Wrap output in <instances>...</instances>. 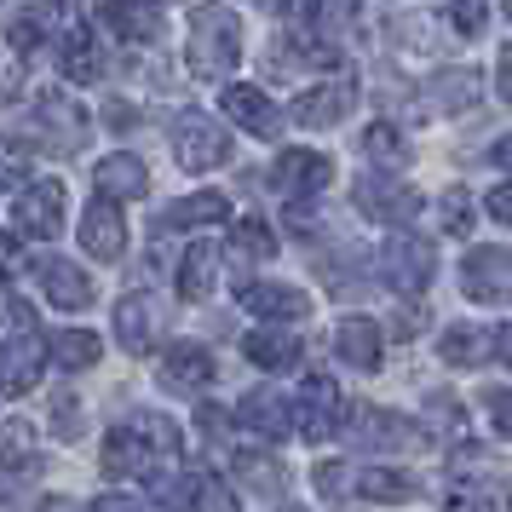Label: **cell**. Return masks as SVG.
Masks as SVG:
<instances>
[{
    "label": "cell",
    "mask_w": 512,
    "mask_h": 512,
    "mask_svg": "<svg viewBox=\"0 0 512 512\" xmlns=\"http://www.w3.org/2000/svg\"><path fill=\"white\" fill-rule=\"evenodd\" d=\"M185 52H190V70L202 81H231V70L242 64V18L231 6H196L190 12V35H185Z\"/></svg>",
    "instance_id": "cell-1"
},
{
    "label": "cell",
    "mask_w": 512,
    "mask_h": 512,
    "mask_svg": "<svg viewBox=\"0 0 512 512\" xmlns=\"http://www.w3.org/2000/svg\"><path fill=\"white\" fill-rule=\"evenodd\" d=\"M47 334L35 328L24 294H6V397H24L47 369Z\"/></svg>",
    "instance_id": "cell-2"
},
{
    "label": "cell",
    "mask_w": 512,
    "mask_h": 512,
    "mask_svg": "<svg viewBox=\"0 0 512 512\" xmlns=\"http://www.w3.org/2000/svg\"><path fill=\"white\" fill-rule=\"evenodd\" d=\"M173 162L185 173H208V167L231 162V133L213 116H202V110H185L173 121Z\"/></svg>",
    "instance_id": "cell-3"
},
{
    "label": "cell",
    "mask_w": 512,
    "mask_h": 512,
    "mask_svg": "<svg viewBox=\"0 0 512 512\" xmlns=\"http://www.w3.org/2000/svg\"><path fill=\"white\" fill-rule=\"evenodd\" d=\"M58 231H64V185L58 179H35L12 196V236L52 242Z\"/></svg>",
    "instance_id": "cell-4"
},
{
    "label": "cell",
    "mask_w": 512,
    "mask_h": 512,
    "mask_svg": "<svg viewBox=\"0 0 512 512\" xmlns=\"http://www.w3.org/2000/svg\"><path fill=\"white\" fill-rule=\"evenodd\" d=\"M461 294L478 305H512V248H472L461 259Z\"/></svg>",
    "instance_id": "cell-5"
},
{
    "label": "cell",
    "mask_w": 512,
    "mask_h": 512,
    "mask_svg": "<svg viewBox=\"0 0 512 512\" xmlns=\"http://www.w3.org/2000/svg\"><path fill=\"white\" fill-rule=\"evenodd\" d=\"M294 426H300V438H311V443L340 438V432H346V397H340V386H334L328 374H311V380L300 386Z\"/></svg>",
    "instance_id": "cell-6"
},
{
    "label": "cell",
    "mask_w": 512,
    "mask_h": 512,
    "mask_svg": "<svg viewBox=\"0 0 512 512\" xmlns=\"http://www.w3.org/2000/svg\"><path fill=\"white\" fill-rule=\"evenodd\" d=\"M432 271H438V254H432V242H420V236H392L386 248H380V277H386V288H397V294H420L426 282H432Z\"/></svg>",
    "instance_id": "cell-7"
},
{
    "label": "cell",
    "mask_w": 512,
    "mask_h": 512,
    "mask_svg": "<svg viewBox=\"0 0 512 512\" xmlns=\"http://www.w3.org/2000/svg\"><path fill=\"white\" fill-rule=\"evenodd\" d=\"M351 202H357V213H369L374 225H409L420 213V196L403 179H386V173H363L357 179V190H351Z\"/></svg>",
    "instance_id": "cell-8"
},
{
    "label": "cell",
    "mask_w": 512,
    "mask_h": 512,
    "mask_svg": "<svg viewBox=\"0 0 512 512\" xmlns=\"http://www.w3.org/2000/svg\"><path fill=\"white\" fill-rule=\"evenodd\" d=\"M328 179H334V162L323 150H282L271 162V190L288 196V202H305V196H323Z\"/></svg>",
    "instance_id": "cell-9"
},
{
    "label": "cell",
    "mask_w": 512,
    "mask_h": 512,
    "mask_svg": "<svg viewBox=\"0 0 512 512\" xmlns=\"http://www.w3.org/2000/svg\"><path fill=\"white\" fill-rule=\"evenodd\" d=\"M351 104H357V75L340 70L334 81L305 87V93L294 98V121H300V127H334V121L351 116Z\"/></svg>",
    "instance_id": "cell-10"
},
{
    "label": "cell",
    "mask_w": 512,
    "mask_h": 512,
    "mask_svg": "<svg viewBox=\"0 0 512 512\" xmlns=\"http://www.w3.org/2000/svg\"><path fill=\"white\" fill-rule=\"evenodd\" d=\"M351 438H357V449H420L426 432L409 415H397V409H363Z\"/></svg>",
    "instance_id": "cell-11"
},
{
    "label": "cell",
    "mask_w": 512,
    "mask_h": 512,
    "mask_svg": "<svg viewBox=\"0 0 512 512\" xmlns=\"http://www.w3.org/2000/svg\"><path fill=\"white\" fill-rule=\"evenodd\" d=\"M219 104H225V116L242 127V133H254V139H277V104L259 93V87H248V81H231V87H219Z\"/></svg>",
    "instance_id": "cell-12"
},
{
    "label": "cell",
    "mask_w": 512,
    "mask_h": 512,
    "mask_svg": "<svg viewBox=\"0 0 512 512\" xmlns=\"http://www.w3.org/2000/svg\"><path fill=\"white\" fill-rule=\"evenodd\" d=\"M81 248L93 259H121L127 254V225H121V208L110 202V196H98V202H87V213H81Z\"/></svg>",
    "instance_id": "cell-13"
},
{
    "label": "cell",
    "mask_w": 512,
    "mask_h": 512,
    "mask_svg": "<svg viewBox=\"0 0 512 512\" xmlns=\"http://www.w3.org/2000/svg\"><path fill=\"white\" fill-rule=\"evenodd\" d=\"M236 420H242L254 438H271V443H282L288 432H300V426H294V409L277 397V386H259V392H248L242 403H236Z\"/></svg>",
    "instance_id": "cell-14"
},
{
    "label": "cell",
    "mask_w": 512,
    "mask_h": 512,
    "mask_svg": "<svg viewBox=\"0 0 512 512\" xmlns=\"http://www.w3.org/2000/svg\"><path fill=\"white\" fill-rule=\"evenodd\" d=\"M35 282L47 288V300L58 305V311H81V305H93V277L81 271V265H70V259L47 254L41 265H35Z\"/></svg>",
    "instance_id": "cell-15"
},
{
    "label": "cell",
    "mask_w": 512,
    "mask_h": 512,
    "mask_svg": "<svg viewBox=\"0 0 512 512\" xmlns=\"http://www.w3.org/2000/svg\"><path fill=\"white\" fill-rule=\"evenodd\" d=\"M150 495H156L167 512H196L202 507V495H208V472H190V466L167 461V466L150 472Z\"/></svg>",
    "instance_id": "cell-16"
},
{
    "label": "cell",
    "mask_w": 512,
    "mask_h": 512,
    "mask_svg": "<svg viewBox=\"0 0 512 512\" xmlns=\"http://www.w3.org/2000/svg\"><path fill=\"white\" fill-rule=\"evenodd\" d=\"M334 351H340V363L374 374L380 357H386V334H380V323H369V317H346V323L334 328Z\"/></svg>",
    "instance_id": "cell-17"
},
{
    "label": "cell",
    "mask_w": 512,
    "mask_h": 512,
    "mask_svg": "<svg viewBox=\"0 0 512 512\" xmlns=\"http://www.w3.org/2000/svg\"><path fill=\"white\" fill-rule=\"evenodd\" d=\"M242 305L254 317H265V323H300L305 311H311V300H305L294 282H248L242 288Z\"/></svg>",
    "instance_id": "cell-18"
},
{
    "label": "cell",
    "mask_w": 512,
    "mask_h": 512,
    "mask_svg": "<svg viewBox=\"0 0 512 512\" xmlns=\"http://www.w3.org/2000/svg\"><path fill=\"white\" fill-rule=\"evenodd\" d=\"M98 461H104V472H110V478H139L156 455H150L144 432L127 420V426H110V438H104V449H98Z\"/></svg>",
    "instance_id": "cell-19"
},
{
    "label": "cell",
    "mask_w": 512,
    "mask_h": 512,
    "mask_svg": "<svg viewBox=\"0 0 512 512\" xmlns=\"http://www.w3.org/2000/svg\"><path fill=\"white\" fill-rule=\"evenodd\" d=\"M93 185H98V196H110V202H133V196L150 190V173H144L139 156L116 150V156H104V162L93 167Z\"/></svg>",
    "instance_id": "cell-20"
},
{
    "label": "cell",
    "mask_w": 512,
    "mask_h": 512,
    "mask_svg": "<svg viewBox=\"0 0 512 512\" xmlns=\"http://www.w3.org/2000/svg\"><path fill=\"white\" fill-rule=\"evenodd\" d=\"M478 70H443L426 81V110L432 116H461V110H472L478 104Z\"/></svg>",
    "instance_id": "cell-21"
},
{
    "label": "cell",
    "mask_w": 512,
    "mask_h": 512,
    "mask_svg": "<svg viewBox=\"0 0 512 512\" xmlns=\"http://www.w3.org/2000/svg\"><path fill=\"white\" fill-rule=\"evenodd\" d=\"M58 70L70 75V81H81V87H93L98 75H104V52H98L93 29H64L58 35Z\"/></svg>",
    "instance_id": "cell-22"
},
{
    "label": "cell",
    "mask_w": 512,
    "mask_h": 512,
    "mask_svg": "<svg viewBox=\"0 0 512 512\" xmlns=\"http://www.w3.org/2000/svg\"><path fill=\"white\" fill-rule=\"evenodd\" d=\"M104 24L116 29L121 41H162V12L150 0H104Z\"/></svg>",
    "instance_id": "cell-23"
},
{
    "label": "cell",
    "mask_w": 512,
    "mask_h": 512,
    "mask_svg": "<svg viewBox=\"0 0 512 512\" xmlns=\"http://www.w3.org/2000/svg\"><path fill=\"white\" fill-rule=\"evenodd\" d=\"M208 380H213V357L202 346H167V357H162L167 392H202Z\"/></svg>",
    "instance_id": "cell-24"
},
{
    "label": "cell",
    "mask_w": 512,
    "mask_h": 512,
    "mask_svg": "<svg viewBox=\"0 0 512 512\" xmlns=\"http://www.w3.org/2000/svg\"><path fill=\"white\" fill-rule=\"evenodd\" d=\"M242 351L254 357L259 369H271V374H282V369H294L300 363V334H288V328H254L248 340H242Z\"/></svg>",
    "instance_id": "cell-25"
},
{
    "label": "cell",
    "mask_w": 512,
    "mask_h": 512,
    "mask_svg": "<svg viewBox=\"0 0 512 512\" xmlns=\"http://www.w3.org/2000/svg\"><path fill=\"white\" fill-rule=\"evenodd\" d=\"M443 363H455V369H478L495 357V328H472V323H455L449 334L438 340Z\"/></svg>",
    "instance_id": "cell-26"
},
{
    "label": "cell",
    "mask_w": 512,
    "mask_h": 512,
    "mask_svg": "<svg viewBox=\"0 0 512 512\" xmlns=\"http://www.w3.org/2000/svg\"><path fill=\"white\" fill-rule=\"evenodd\" d=\"M213 282H219V248L213 242H190L179 259V294L185 300H208Z\"/></svg>",
    "instance_id": "cell-27"
},
{
    "label": "cell",
    "mask_w": 512,
    "mask_h": 512,
    "mask_svg": "<svg viewBox=\"0 0 512 512\" xmlns=\"http://www.w3.org/2000/svg\"><path fill=\"white\" fill-rule=\"evenodd\" d=\"M415 489V472H397V466H363L351 478V495H363V501H415Z\"/></svg>",
    "instance_id": "cell-28"
},
{
    "label": "cell",
    "mask_w": 512,
    "mask_h": 512,
    "mask_svg": "<svg viewBox=\"0 0 512 512\" xmlns=\"http://www.w3.org/2000/svg\"><path fill=\"white\" fill-rule=\"evenodd\" d=\"M231 219V196L225 190H196L185 202H173L167 208V225H179V231H196V225H225Z\"/></svg>",
    "instance_id": "cell-29"
},
{
    "label": "cell",
    "mask_w": 512,
    "mask_h": 512,
    "mask_svg": "<svg viewBox=\"0 0 512 512\" xmlns=\"http://www.w3.org/2000/svg\"><path fill=\"white\" fill-rule=\"evenodd\" d=\"M116 340L127 351H150V340H156V305L144 300V294H127L116 305Z\"/></svg>",
    "instance_id": "cell-30"
},
{
    "label": "cell",
    "mask_w": 512,
    "mask_h": 512,
    "mask_svg": "<svg viewBox=\"0 0 512 512\" xmlns=\"http://www.w3.org/2000/svg\"><path fill=\"white\" fill-rule=\"evenodd\" d=\"M98 334L93 328H58V334H52V363H58V369L64 374H81V369H93L98 363Z\"/></svg>",
    "instance_id": "cell-31"
},
{
    "label": "cell",
    "mask_w": 512,
    "mask_h": 512,
    "mask_svg": "<svg viewBox=\"0 0 512 512\" xmlns=\"http://www.w3.org/2000/svg\"><path fill=\"white\" fill-rule=\"evenodd\" d=\"M277 254V231L265 219H242L231 231V265H259V259Z\"/></svg>",
    "instance_id": "cell-32"
},
{
    "label": "cell",
    "mask_w": 512,
    "mask_h": 512,
    "mask_svg": "<svg viewBox=\"0 0 512 512\" xmlns=\"http://www.w3.org/2000/svg\"><path fill=\"white\" fill-rule=\"evenodd\" d=\"M363 156L380 167H403L409 162V139L397 133L392 121H369V133H363Z\"/></svg>",
    "instance_id": "cell-33"
},
{
    "label": "cell",
    "mask_w": 512,
    "mask_h": 512,
    "mask_svg": "<svg viewBox=\"0 0 512 512\" xmlns=\"http://www.w3.org/2000/svg\"><path fill=\"white\" fill-rule=\"evenodd\" d=\"M443 512H507V495H501L495 484H484V478H472V484L449 489Z\"/></svg>",
    "instance_id": "cell-34"
},
{
    "label": "cell",
    "mask_w": 512,
    "mask_h": 512,
    "mask_svg": "<svg viewBox=\"0 0 512 512\" xmlns=\"http://www.w3.org/2000/svg\"><path fill=\"white\" fill-rule=\"evenodd\" d=\"M133 426L144 432V443H150V455H156V466L179 461V449H185V438H179V426H173L167 415H139Z\"/></svg>",
    "instance_id": "cell-35"
},
{
    "label": "cell",
    "mask_w": 512,
    "mask_h": 512,
    "mask_svg": "<svg viewBox=\"0 0 512 512\" xmlns=\"http://www.w3.org/2000/svg\"><path fill=\"white\" fill-rule=\"evenodd\" d=\"M472 219H478V213H472V196H466L461 185H449L438 196V225H443V236H466L472 231Z\"/></svg>",
    "instance_id": "cell-36"
},
{
    "label": "cell",
    "mask_w": 512,
    "mask_h": 512,
    "mask_svg": "<svg viewBox=\"0 0 512 512\" xmlns=\"http://www.w3.org/2000/svg\"><path fill=\"white\" fill-rule=\"evenodd\" d=\"M484 24H489V0H449V29H455L461 41L484 35Z\"/></svg>",
    "instance_id": "cell-37"
},
{
    "label": "cell",
    "mask_w": 512,
    "mask_h": 512,
    "mask_svg": "<svg viewBox=\"0 0 512 512\" xmlns=\"http://www.w3.org/2000/svg\"><path fill=\"white\" fill-rule=\"evenodd\" d=\"M236 466L248 472L254 489H282V461H271V455H236Z\"/></svg>",
    "instance_id": "cell-38"
},
{
    "label": "cell",
    "mask_w": 512,
    "mask_h": 512,
    "mask_svg": "<svg viewBox=\"0 0 512 512\" xmlns=\"http://www.w3.org/2000/svg\"><path fill=\"white\" fill-rule=\"evenodd\" d=\"M484 403H489V415H495V432L512 438V392H489Z\"/></svg>",
    "instance_id": "cell-39"
},
{
    "label": "cell",
    "mask_w": 512,
    "mask_h": 512,
    "mask_svg": "<svg viewBox=\"0 0 512 512\" xmlns=\"http://www.w3.org/2000/svg\"><path fill=\"white\" fill-rule=\"evenodd\" d=\"M489 213H495L501 225H512V185H495V190H489Z\"/></svg>",
    "instance_id": "cell-40"
},
{
    "label": "cell",
    "mask_w": 512,
    "mask_h": 512,
    "mask_svg": "<svg viewBox=\"0 0 512 512\" xmlns=\"http://www.w3.org/2000/svg\"><path fill=\"white\" fill-rule=\"evenodd\" d=\"M495 81H501L495 93H501V98H507V104H512V41H507V47H501V64H495Z\"/></svg>",
    "instance_id": "cell-41"
},
{
    "label": "cell",
    "mask_w": 512,
    "mask_h": 512,
    "mask_svg": "<svg viewBox=\"0 0 512 512\" xmlns=\"http://www.w3.org/2000/svg\"><path fill=\"white\" fill-rule=\"evenodd\" d=\"M225 409H219V403H208V409H202V432H208V438H225Z\"/></svg>",
    "instance_id": "cell-42"
},
{
    "label": "cell",
    "mask_w": 512,
    "mask_h": 512,
    "mask_svg": "<svg viewBox=\"0 0 512 512\" xmlns=\"http://www.w3.org/2000/svg\"><path fill=\"white\" fill-rule=\"evenodd\" d=\"M93 512H139V501H127V495H98Z\"/></svg>",
    "instance_id": "cell-43"
},
{
    "label": "cell",
    "mask_w": 512,
    "mask_h": 512,
    "mask_svg": "<svg viewBox=\"0 0 512 512\" xmlns=\"http://www.w3.org/2000/svg\"><path fill=\"white\" fill-rule=\"evenodd\" d=\"M495 357H501V363L512 369V323H501V328H495Z\"/></svg>",
    "instance_id": "cell-44"
},
{
    "label": "cell",
    "mask_w": 512,
    "mask_h": 512,
    "mask_svg": "<svg viewBox=\"0 0 512 512\" xmlns=\"http://www.w3.org/2000/svg\"><path fill=\"white\" fill-rule=\"evenodd\" d=\"M58 432L75 438V403H70V397H58Z\"/></svg>",
    "instance_id": "cell-45"
},
{
    "label": "cell",
    "mask_w": 512,
    "mask_h": 512,
    "mask_svg": "<svg viewBox=\"0 0 512 512\" xmlns=\"http://www.w3.org/2000/svg\"><path fill=\"white\" fill-rule=\"evenodd\" d=\"M489 156H495V167H507V173H512V133H507V139H495Z\"/></svg>",
    "instance_id": "cell-46"
},
{
    "label": "cell",
    "mask_w": 512,
    "mask_h": 512,
    "mask_svg": "<svg viewBox=\"0 0 512 512\" xmlns=\"http://www.w3.org/2000/svg\"><path fill=\"white\" fill-rule=\"evenodd\" d=\"M357 12V0H328V18H351Z\"/></svg>",
    "instance_id": "cell-47"
},
{
    "label": "cell",
    "mask_w": 512,
    "mask_h": 512,
    "mask_svg": "<svg viewBox=\"0 0 512 512\" xmlns=\"http://www.w3.org/2000/svg\"><path fill=\"white\" fill-rule=\"evenodd\" d=\"M507 512H512V489H507Z\"/></svg>",
    "instance_id": "cell-48"
},
{
    "label": "cell",
    "mask_w": 512,
    "mask_h": 512,
    "mask_svg": "<svg viewBox=\"0 0 512 512\" xmlns=\"http://www.w3.org/2000/svg\"><path fill=\"white\" fill-rule=\"evenodd\" d=\"M282 512H305V507H282Z\"/></svg>",
    "instance_id": "cell-49"
},
{
    "label": "cell",
    "mask_w": 512,
    "mask_h": 512,
    "mask_svg": "<svg viewBox=\"0 0 512 512\" xmlns=\"http://www.w3.org/2000/svg\"><path fill=\"white\" fill-rule=\"evenodd\" d=\"M507 18H512V0H507Z\"/></svg>",
    "instance_id": "cell-50"
}]
</instances>
